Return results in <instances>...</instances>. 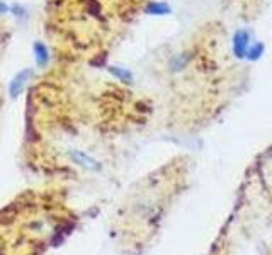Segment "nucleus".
<instances>
[{
  "label": "nucleus",
  "instance_id": "f257e3e1",
  "mask_svg": "<svg viewBox=\"0 0 272 255\" xmlns=\"http://www.w3.org/2000/svg\"><path fill=\"white\" fill-rule=\"evenodd\" d=\"M252 45V38H250V33L245 31V29H238V31L233 34V39H231V48H233V55L238 60H244L247 56V51Z\"/></svg>",
  "mask_w": 272,
  "mask_h": 255
},
{
  "label": "nucleus",
  "instance_id": "f03ea898",
  "mask_svg": "<svg viewBox=\"0 0 272 255\" xmlns=\"http://www.w3.org/2000/svg\"><path fill=\"white\" fill-rule=\"evenodd\" d=\"M31 77H32L31 68H24V70L19 72L17 75L12 78L11 85H9V95H12V97L21 95L22 90L26 89V85H27V82H29V78H31Z\"/></svg>",
  "mask_w": 272,
  "mask_h": 255
},
{
  "label": "nucleus",
  "instance_id": "7ed1b4c3",
  "mask_svg": "<svg viewBox=\"0 0 272 255\" xmlns=\"http://www.w3.org/2000/svg\"><path fill=\"white\" fill-rule=\"evenodd\" d=\"M32 53H34V60H36V65L45 68L48 63H50V51H48V48L45 43L41 41H36L32 45Z\"/></svg>",
  "mask_w": 272,
  "mask_h": 255
},
{
  "label": "nucleus",
  "instance_id": "20e7f679",
  "mask_svg": "<svg viewBox=\"0 0 272 255\" xmlns=\"http://www.w3.org/2000/svg\"><path fill=\"white\" fill-rule=\"evenodd\" d=\"M72 158H74L75 164H79L80 167H84L87 170H99L100 169L99 162H95L94 158H90L89 155L82 153V151H72Z\"/></svg>",
  "mask_w": 272,
  "mask_h": 255
},
{
  "label": "nucleus",
  "instance_id": "39448f33",
  "mask_svg": "<svg viewBox=\"0 0 272 255\" xmlns=\"http://www.w3.org/2000/svg\"><path fill=\"white\" fill-rule=\"evenodd\" d=\"M145 12L150 14V16H168L172 12L168 4L165 2H157V0H152L145 6Z\"/></svg>",
  "mask_w": 272,
  "mask_h": 255
},
{
  "label": "nucleus",
  "instance_id": "423d86ee",
  "mask_svg": "<svg viewBox=\"0 0 272 255\" xmlns=\"http://www.w3.org/2000/svg\"><path fill=\"white\" fill-rule=\"evenodd\" d=\"M108 72H109L114 78H118V80L123 82V83H133V80H134L133 73H131L128 68H121V67L111 65V67L108 68Z\"/></svg>",
  "mask_w": 272,
  "mask_h": 255
},
{
  "label": "nucleus",
  "instance_id": "0eeeda50",
  "mask_svg": "<svg viewBox=\"0 0 272 255\" xmlns=\"http://www.w3.org/2000/svg\"><path fill=\"white\" fill-rule=\"evenodd\" d=\"M264 51H265V45H264V43H260V41L252 43L250 48H249V51H247V56L245 58L249 61H257V60H260V58H262Z\"/></svg>",
  "mask_w": 272,
  "mask_h": 255
},
{
  "label": "nucleus",
  "instance_id": "6e6552de",
  "mask_svg": "<svg viewBox=\"0 0 272 255\" xmlns=\"http://www.w3.org/2000/svg\"><path fill=\"white\" fill-rule=\"evenodd\" d=\"M191 55H187V53H179V55H176L170 60V68H172L174 72H179V70H184L187 65H189V61H191Z\"/></svg>",
  "mask_w": 272,
  "mask_h": 255
},
{
  "label": "nucleus",
  "instance_id": "1a4fd4ad",
  "mask_svg": "<svg viewBox=\"0 0 272 255\" xmlns=\"http://www.w3.org/2000/svg\"><path fill=\"white\" fill-rule=\"evenodd\" d=\"M9 11V7H7V4H4V2H0V16L2 14H6Z\"/></svg>",
  "mask_w": 272,
  "mask_h": 255
}]
</instances>
